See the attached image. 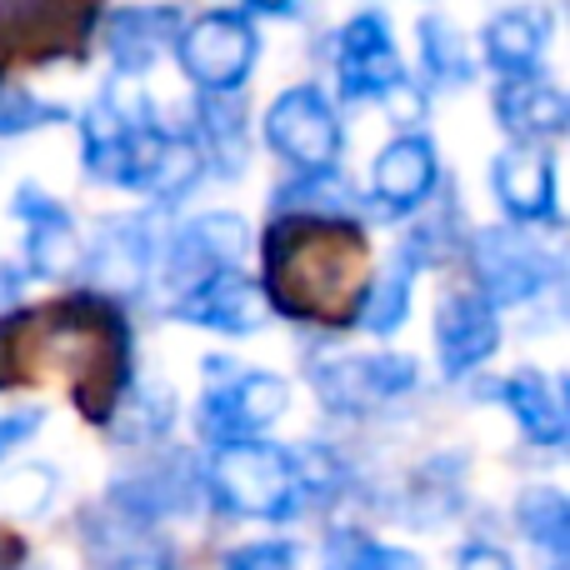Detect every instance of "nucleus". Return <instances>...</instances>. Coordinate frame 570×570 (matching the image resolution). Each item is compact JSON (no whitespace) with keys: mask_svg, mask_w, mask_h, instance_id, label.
Returning <instances> with one entry per match:
<instances>
[{"mask_svg":"<svg viewBox=\"0 0 570 570\" xmlns=\"http://www.w3.org/2000/svg\"><path fill=\"white\" fill-rule=\"evenodd\" d=\"M291 405V385L271 371H236L230 381L210 385L200 395V435L216 445L226 441H250L266 425H276Z\"/></svg>","mask_w":570,"mask_h":570,"instance_id":"8","label":"nucleus"},{"mask_svg":"<svg viewBox=\"0 0 570 570\" xmlns=\"http://www.w3.org/2000/svg\"><path fill=\"white\" fill-rule=\"evenodd\" d=\"M180 36L176 6H126L106 20V50L116 60V76H146Z\"/></svg>","mask_w":570,"mask_h":570,"instance_id":"18","label":"nucleus"},{"mask_svg":"<svg viewBox=\"0 0 570 570\" xmlns=\"http://www.w3.org/2000/svg\"><path fill=\"white\" fill-rule=\"evenodd\" d=\"M206 176V160H200V150H196V140L190 136H160V150H156V160H150V170H146V196H156V200H180L196 180Z\"/></svg>","mask_w":570,"mask_h":570,"instance_id":"25","label":"nucleus"},{"mask_svg":"<svg viewBox=\"0 0 570 570\" xmlns=\"http://www.w3.org/2000/svg\"><path fill=\"white\" fill-rule=\"evenodd\" d=\"M325 570H421V556L381 546L361 531H331V541H325Z\"/></svg>","mask_w":570,"mask_h":570,"instance_id":"30","label":"nucleus"},{"mask_svg":"<svg viewBox=\"0 0 570 570\" xmlns=\"http://www.w3.org/2000/svg\"><path fill=\"white\" fill-rule=\"evenodd\" d=\"M371 285V240L351 216H276L261 240V295L271 311L351 325Z\"/></svg>","mask_w":570,"mask_h":570,"instance_id":"1","label":"nucleus"},{"mask_svg":"<svg viewBox=\"0 0 570 570\" xmlns=\"http://www.w3.org/2000/svg\"><path fill=\"white\" fill-rule=\"evenodd\" d=\"M381 106L391 110V120H395V126H415V120L425 116V100H421V90L411 86V76H405V80H395V86L381 96Z\"/></svg>","mask_w":570,"mask_h":570,"instance_id":"34","label":"nucleus"},{"mask_svg":"<svg viewBox=\"0 0 570 570\" xmlns=\"http://www.w3.org/2000/svg\"><path fill=\"white\" fill-rule=\"evenodd\" d=\"M495 116L515 136V146H535V140H556L570 126V100L541 70L535 76H501Z\"/></svg>","mask_w":570,"mask_h":570,"instance_id":"19","label":"nucleus"},{"mask_svg":"<svg viewBox=\"0 0 570 570\" xmlns=\"http://www.w3.org/2000/svg\"><path fill=\"white\" fill-rule=\"evenodd\" d=\"M455 570H515L511 556L501 551V546H485V541H471L461 551V561H455Z\"/></svg>","mask_w":570,"mask_h":570,"instance_id":"36","label":"nucleus"},{"mask_svg":"<svg viewBox=\"0 0 570 570\" xmlns=\"http://www.w3.org/2000/svg\"><path fill=\"white\" fill-rule=\"evenodd\" d=\"M100 0H0V56L56 60L76 56L96 26Z\"/></svg>","mask_w":570,"mask_h":570,"instance_id":"5","label":"nucleus"},{"mask_svg":"<svg viewBox=\"0 0 570 570\" xmlns=\"http://www.w3.org/2000/svg\"><path fill=\"white\" fill-rule=\"evenodd\" d=\"M471 271L475 285H481L475 295H485L491 305H525L551 285L556 261L521 230L491 226L471 240Z\"/></svg>","mask_w":570,"mask_h":570,"instance_id":"7","label":"nucleus"},{"mask_svg":"<svg viewBox=\"0 0 570 570\" xmlns=\"http://www.w3.org/2000/svg\"><path fill=\"white\" fill-rule=\"evenodd\" d=\"M266 140L295 170H335L341 160V116L321 86H291L266 110Z\"/></svg>","mask_w":570,"mask_h":570,"instance_id":"6","label":"nucleus"},{"mask_svg":"<svg viewBox=\"0 0 570 570\" xmlns=\"http://www.w3.org/2000/svg\"><path fill=\"white\" fill-rule=\"evenodd\" d=\"M196 130H200L196 150L206 160V170H216L220 180H236L250 160V126L236 90H200Z\"/></svg>","mask_w":570,"mask_h":570,"instance_id":"21","label":"nucleus"},{"mask_svg":"<svg viewBox=\"0 0 570 570\" xmlns=\"http://www.w3.org/2000/svg\"><path fill=\"white\" fill-rule=\"evenodd\" d=\"M315 391L331 411L341 415H365L375 405L395 401V395L415 391V361L411 355H331L325 365H315Z\"/></svg>","mask_w":570,"mask_h":570,"instance_id":"9","label":"nucleus"},{"mask_svg":"<svg viewBox=\"0 0 570 570\" xmlns=\"http://www.w3.org/2000/svg\"><path fill=\"white\" fill-rule=\"evenodd\" d=\"M40 361V335H36V311L0 315V391L30 381Z\"/></svg>","mask_w":570,"mask_h":570,"instance_id":"31","label":"nucleus"},{"mask_svg":"<svg viewBox=\"0 0 570 570\" xmlns=\"http://www.w3.org/2000/svg\"><path fill=\"white\" fill-rule=\"evenodd\" d=\"M40 355H60L76 375V405L86 421L106 425L130 391V331L116 301L86 291L40 311Z\"/></svg>","mask_w":570,"mask_h":570,"instance_id":"2","label":"nucleus"},{"mask_svg":"<svg viewBox=\"0 0 570 570\" xmlns=\"http://www.w3.org/2000/svg\"><path fill=\"white\" fill-rule=\"evenodd\" d=\"M261 36L240 10H210L176 36V60L200 90H240L256 70Z\"/></svg>","mask_w":570,"mask_h":570,"instance_id":"4","label":"nucleus"},{"mask_svg":"<svg viewBox=\"0 0 570 570\" xmlns=\"http://www.w3.org/2000/svg\"><path fill=\"white\" fill-rule=\"evenodd\" d=\"M421 60L441 86H465L475 76V60L465 50V36L441 16H425L421 20Z\"/></svg>","mask_w":570,"mask_h":570,"instance_id":"26","label":"nucleus"},{"mask_svg":"<svg viewBox=\"0 0 570 570\" xmlns=\"http://www.w3.org/2000/svg\"><path fill=\"white\" fill-rule=\"evenodd\" d=\"M495 200L521 226H556V160L535 146H511L491 166Z\"/></svg>","mask_w":570,"mask_h":570,"instance_id":"15","label":"nucleus"},{"mask_svg":"<svg viewBox=\"0 0 570 570\" xmlns=\"http://www.w3.org/2000/svg\"><path fill=\"white\" fill-rule=\"evenodd\" d=\"M220 570H295V546H285V541L240 546V551L226 556V566Z\"/></svg>","mask_w":570,"mask_h":570,"instance_id":"33","label":"nucleus"},{"mask_svg":"<svg viewBox=\"0 0 570 570\" xmlns=\"http://www.w3.org/2000/svg\"><path fill=\"white\" fill-rule=\"evenodd\" d=\"M110 570H170L166 561H160V556H146V551H136V556H120L116 566Z\"/></svg>","mask_w":570,"mask_h":570,"instance_id":"37","label":"nucleus"},{"mask_svg":"<svg viewBox=\"0 0 570 570\" xmlns=\"http://www.w3.org/2000/svg\"><path fill=\"white\" fill-rule=\"evenodd\" d=\"M20 556H26V551H20L16 535L0 531V570H16V566H20Z\"/></svg>","mask_w":570,"mask_h":570,"instance_id":"39","label":"nucleus"},{"mask_svg":"<svg viewBox=\"0 0 570 570\" xmlns=\"http://www.w3.org/2000/svg\"><path fill=\"white\" fill-rule=\"evenodd\" d=\"M56 120H66V106L40 100L36 90L0 80V136L6 140L10 136H30V130H40V126H56Z\"/></svg>","mask_w":570,"mask_h":570,"instance_id":"32","label":"nucleus"},{"mask_svg":"<svg viewBox=\"0 0 570 570\" xmlns=\"http://www.w3.org/2000/svg\"><path fill=\"white\" fill-rule=\"evenodd\" d=\"M501 345V321L495 305L475 291H461L441 305L435 315V351H441V371L445 375H471L475 365H485Z\"/></svg>","mask_w":570,"mask_h":570,"instance_id":"16","label":"nucleus"},{"mask_svg":"<svg viewBox=\"0 0 570 570\" xmlns=\"http://www.w3.org/2000/svg\"><path fill=\"white\" fill-rule=\"evenodd\" d=\"M505 401V411L515 415L531 445H561L566 441V405H561V391L546 381L541 371H515L511 381L495 391Z\"/></svg>","mask_w":570,"mask_h":570,"instance_id":"23","label":"nucleus"},{"mask_svg":"<svg viewBox=\"0 0 570 570\" xmlns=\"http://www.w3.org/2000/svg\"><path fill=\"white\" fill-rule=\"evenodd\" d=\"M405 80V66L395 56L391 26L381 10H361L355 20H345L335 36V86L351 100H381L385 90Z\"/></svg>","mask_w":570,"mask_h":570,"instance_id":"10","label":"nucleus"},{"mask_svg":"<svg viewBox=\"0 0 570 570\" xmlns=\"http://www.w3.org/2000/svg\"><path fill=\"white\" fill-rule=\"evenodd\" d=\"M415 261L401 250V266L385 271V276H371V285H365L361 305H355V321L351 325H365V331L375 335H391L401 331V321L411 315V285H415Z\"/></svg>","mask_w":570,"mask_h":570,"instance_id":"24","label":"nucleus"},{"mask_svg":"<svg viewBox=\"0 0 570 570\" xmlns=\"http://www.w3.org/2000/svg\"><path fill=\"white\" fill-rule=\"evenodd\" d=\"M170 315L186 325L220 331V335H250L266 325L271 305L256 281L240 276V266H230V271H210L206 281L186 285V291L170 301Z\"/></svg>","mask_w":570,"mask_h":570,"instance_id":"11","label":"nucleus"},{"mask_svg":"<svg viewBox=\"0 0 570 570\" xmlns=\"http://www.w3.org/2000/svg\"><path fill=\"white\" fill-rule=\"evenodd\" d=\"M40 421H46V411H36V405H30V411L6 415V421H0V461H6V455H16L20 445L40 431Z\"/></svg>","mask_w":570,"mask_h":570,"instance_id":"35","label":"nucleus"},{"mask_svg":"<svg viewBox=\"0 0 570 570\" xmlns=\"http://www.w3.org/2000/svg\"><path fill=\"white\" fill-rule=\"evenodd\" d=\"M250 10H261V16H295L301 10V0H246Z\"/></svg>","mask_w":570,"mask_h":570,"instance_id":"38","label":"nucleus"},{"mask_svg":"<svg viewBox=\"0 0 570 570\" xmlns=\"http://www.w3.org/2000/svg\"><path fill=\"white\" fill-rule=\"evenodd\" d=\"M435 146L425 136H395L391 146L375 156V170H371V196L381 200L385 210H415L425 196L435 190Z\"/></svg>","mask_w":570,"mask_h":570,"instance_id":"20","label":"nucleus"},{"mask_svg":"<svg viewBox=\"0 0 570 570\" xmlns=\"http://www.w3.org/2000/svg\"><path fill=\"white\" fill-rule=\"evenodd\" d=\"M281 216H351V190L335 170H301L276 196Z\"/></svg>","mask_w":570,"mask_h":570,"instance_id":"27","label":"nucleus"},{"mask_svg":"<svg viewBox=\"0 0 570 570\" xmlns=\"http://www.w3.org/2000/svg\"><path fill=\"white\" fill-rule=\"evenodd\" d=\"M246 246H250L246 220L230 216V210H210V216L176 230V240H170V250H166V285L180 295L186 285L206 281L210 271L240 266Z\"/></svg>","mask_w":570,"mask_h":570,"instance_id":"12","label":"nucleus"},{"mask_svg":"<svg viewBox=\"0 0 570 570\" xmlns=\"http://www.w3.org/2000/svg\"><path fill=\"white\" fill-rule=\"evenodd\" d=\"M16 216L26 220V266L40 281H66L86 261V240L76 236V220L60 200H50L46 190L20 186Z\"/></svg>","mask_w":570,"mask_h":570,"instance_id":"13","label":"nucleus"},{"mask_svg":"<svg viewBox=\"0 0 570 570\" xmlns=\"http://www.w3.org/2000/svg\"><path fill=\"white\" fill-rule=\"evenodd\" d=\"M200 491H206V481L196 475V465L176 455V461H156V465H146V471H136L130 481H120L116 491H110V511H120L136 525H150V521L190 511Z\"/></svg>","mask_w":570,"mask_h":570,"instance_id":"17","label":"nucleus"},{"mask_svg":"<svg viewBox=\"0 0 570 570\" xmlns=\"http://www.w3.org/2000/svg\"><path fill=\"white\" fill-rule=\"evenodd\" d=\"M170 421H176V395H166V391H130V401H120L116 415H110L106 425L120 435V441L146 445V441H160V435L170 431Z\"/></svg>","mask_w":570,"mask_h":570,"instance_id":"29","label":"nucleus"},{"mask_svg":"<svg viewBox=\"0 0 570 570\" xmlns=\"http://www.w3.org/2000/svg\"><path fill=\"white\" fill-rule=\"evenodd\" d=\"M551 570H566V566H561V561H556V566H551Z\"/></svg>","mask_w":570,"mask_h":570,"instance_id":"40","label":"nucleus"},{"mask_svg":"<svg viewBox=\"0 0 570 570\" xmlns=\"http://www.w3.org/2000/svg\"><path fill=\"white\" fill-rule=\"evenodd\" d=\"M481 46H485V60L501 76H535L546 46H551V16L535 6H511L501 16H491Z\"/></svg>","mask_w":570,"mask_h":570,"instance_id":"22","label":"nucleus"},{"mask_svg":"<svg viewBox=\"0 0 570 570\" xmlns=\"http://www.w3.org/2000/svg\"><path fill=\"white\" fill-rule=\"evenodd\" d=\"M150 261H156V246H150L146 220H106L100 236L90 240L80 271H90V285L106 301H120V295H136L150 276Z\"/></svg>","mask_w":570,"mask_h":570,"instance_id":"14","label":"nucleus"},{"mask_svg":"<svg viewBox=\"0 0 570 570\" xmlns=\"http://www.w3.org/2000/svg\"><path fill=\"white\" fill-rule=\"evenodd\" d=\"M515 515H521V531L531 535L535 546H546L551 556L570 551V505H566L561 491L531 485V491L521 495V505H515Z\"/></svg>","mask_w":570,"mask_h":570,"instance_id":"28","label":"nucleus"},{"mask_svg":"<svg viewBox=\"0 0 570 570\" xmlns=\"http://www.w3.org/2000/svg\"><path fill=\"white\" fill-rule=\"evenodd\" d=\"M200 481L220 511L246 515V521H291L295 511H305V501H315L295 451L261 441V435L216 445Z\"/></svg>","mask_w":570,"mask_h":570,"instance_id":"3","label":"nucleus"}]
</instances>
